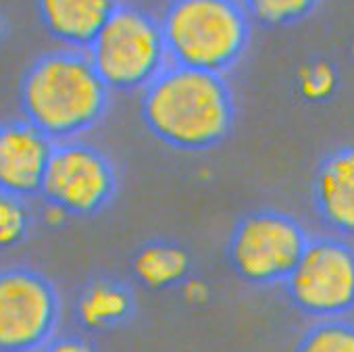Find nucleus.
Masks as SVG:
<instances>
[{
	"label": "nucleus",
	"mask_w": 354,
	"mask_h": 352,
	"mask_svg": "<svg viewBox=\"0 0 354 352\" xmlns=\"http://www.w3.org/2000/svg\"><path fill=\"white\" fill-rule=\"evenodd\" d=\"M146 129L165 146L205 152L236 125V100L225 75L169 65L140 96Z\"/></svg>",
	"instance_id": "obj_1"
},
{
	"label": "nucleus",
	"mask_w": 354,
	"mask_h": 352,
	"mask_svg": "<svg viewBox=\"0 0 354 352\" xmlns=\"http://www.w3.org/2000/svg\"><path fill=\"white\" fill-rule=\"evenodd\" d=\"M111 94L86 50L61 46L26 69L19 106L30 125L61 144L90 133L109 113Z\"/></svg>",
	"instance_id": "obj_2"
},
{
	"label": "nucleus",
	"mask_w": 354,
	"mask_h": 352,
	"mask_svg": "<svg viewBox=\"0 0 354 352\" xmlns=\"http://www.w3.org/2000/svg\"><path fill=\"white\" fill-rule=\"evenodd\" d=\"M160 28L171 65L219 75L244 59L252 38L240 0H169Z\"/></svg>",
	"instance_id": "obj_3"
},
{
	"label": "nucleus",
	"mask_w": 354,
	"mask_h": 352,
	"mask_svg": "<svg viewBox=\"0 0 354 352\" xmlns=\"http://www.w3.org/2000/svg\"><path fill=\"white\" fill-rule=\"evenodd\" d=\"M88 57L111 92H142L171 63L160 19L131 3H119Z\"/></svg>",
	"instance_id": "obj_4"
},
{
	"label": "nucleus",
	"mask_w": 354,
	"mask_h": 352,
	"mask_svg": "<svg viewBox=\"0 0 354 352\" xmlns=\"http://www.w3.org/2000/svg\"><path fill=\"white\" fill-rule=\"evenodd\" d=\"M310 234L290 213L252 211L232 230L227 261L248 286H283L308 246Z\"/></svg>",
	"instance_id": "obj_5"
},
{
	"label": "nucleus",
	"mask_w": 354,
	"mask_h": 352,
	"mask_svg": "<svg viewBox=\"0 0 354 352\" xmlns=\"http://www.w3.org/2000/svg\"><path fill=\"white\" fill-rule=\"evenodd\" d=\"M281 288L290 304L313 321L348 317L354 311V246L333 234L310 236Z\"/></svg>",
	"instance_id": "obj_6"
},
{
	"label": "nucleus",
	"mask_w": 354,
	"mask_h": 352,
	"mask_svg": "<svg viewBox=\"0 0 354 352\" xmlns=\"http://www.w3.org/2000/svg\"><path fill=\"white\" fill-rule=\"evenodd\" d=\"M119 186L111 156L86 140L55 144L40 196L57 213L94 217L115 198Z\"/></svg>",
	"instance_id": "obj_7"
},
{
	"label": "nucleus",
	"mask_w": 354,
	"mask_h": 352,
	"mask_svg": "<svg viewBox=\"0 0 354 352\" xmlns=\"http://www.w3.org/2000/svg\"><path fill=\"white\" fill-rule=\"evenodd\" d=\"M63 300L55 281L26 265L0 269V352H38L59 335Z\"/></svg>",
	"instance_id": "obj_8"
},
{
	"label": "nucleus",
	"mask_w": 354,
	"mask_h": 352,
	"mask_svg": "<svg viewBox=\"0 0 354 352\" xmlns=\"http://www.w3.org/2000/svg\"><path fill=\"white\" fill-rule=\"evenodd\" d=\"M55 144L26 119L0 123V192L40 196Z\"/></svg>",
	"instance_id": "obj_9"
},
{
	"label": "nucleus",
	"mask_w": 354,
	"mask_h": 352,
	"mask_svg": "<svg viewBox=\"0 0 354 352\" xmlns=\"http://www.w3.org/2000/svg\"><path fill=\"white\" fill-rule=\"evenodd\" d=\"M310 205L321 225L339 238H354V144L327 152L310 180Z\"/></svg>",
	"instance_id": "obj_10"
},
{
	"label": "nucleus",
	"mask_w": 354,
	"mask_h": 352,
	"mask_svg": "<svg viewBox=\"0 0 354 352\" xmlns=\"http://www.w3.org/2000/svg\"><path fill=\"white\" fill-rule=\"evenodd\" d=\"M121 0H36L46 34L63 48L88 50Z\"/></svg>",
	"instance_id": "obj_11"
},
{
	"label": "nucleus",
	"mask_w": 354,
	"mask_h": 352,
	"mask_svg": "<svg viewBox=\"0 0 354 352\" xmlns=\"http://www.w3.org/2000/svg\"><path fill=\"white\" fill-rule=\"evenodd\" d=\"M133 315V290L117 277H94L75 296V321L92 333L125 327Z\"/></svg>",
	"instance_id": "obj_12"
},
{
	"label": "nucleus",
	"mask_w": 354,
	"mask_h": 352,
	"mask_svg": "<svg viewBox=\"0 0 354 352\" xmlns=\"http://www.w3.org/2000/svg\"><path fill=\"white\" fill-rule=\"evenodd\" d=\"M131 273L148 290H171L190 277L192 259L180 244L152 240L142 244L133 254Z\"/></svg>",
	"instance_id": "obj_13"
},
{
	"label": "nucleus",
	"mask_w": 354,
	"mask_h": 352,
	"mask_svg": "<svg viewBox=\"0 0 354 352\" xmlns=\"http://www.w3.org/2000/svg\"><path fill=\"white\" fill-rule=\"evenodd\" d=\"M294 352H354V321L317 319L298 337Z\"/></svg>",
	"instance_id": "obj_14"
},
{
	"label": "nucleus",
	"mask_w": 354,
	"mask_h": 352,
	"mask_svg": "<svg viewBox=\"0 0 354 352\" xmlns=\"http://www.w3.org/2000/svg\"><path fill=\"white\" fill-rule=\"evenodd\" d=\"M252 21L265 28H288L310 17L321 0H240Z\"/></svg>",
	"instance_id": "obj_15"
},
{
	"label": "nucleus",
	"mask_w": 354,
	"mask_h": 352,
	"mask_svg": "<svg viewBox=\"0 0 354 352\" xmlns=\"http://www.w3.org/2000/svg\"><path fill=\"white\" fill-rule=\"evenodd\" d=\"M32 228V213L26 198L0 192V248L21 244Z\"/></svg>",
	"instance_id": "obj_16"
},
{
	"label": "nucleus",
	"mask_w": 354,
	"mask_h": 352,
	"mask_svg": "<svg viewBox=\"0 0 354 352\" xmlns=\"http://www.w3.org/2000/svg\"><path fill=\"white\" fill-rule=\"evenodd\" d=\"M38 352H98L96 346L77 333H59Z\"/></svg>",
	"instance_id": "obj_17"
}]
</instances>
